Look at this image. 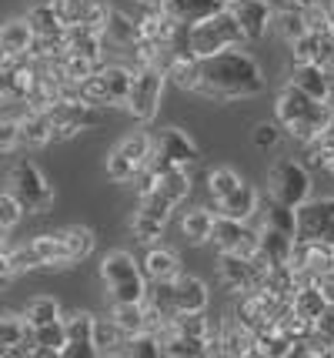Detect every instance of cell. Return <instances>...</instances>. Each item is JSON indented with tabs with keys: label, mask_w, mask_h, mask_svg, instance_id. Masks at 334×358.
Here are the masks:
<instances>
[{
	"label": "cell",
	"mask_w": 334,
	"mask_h": 358,
	"mask_svg": "<svg viewBox=\"0 0 334 358\" xmlns=\"http://www.w3.org/2000/svg\"><path fill=\"white\" fill-rule=\"evenodd\" d=\"M128 355L130 358H160V342L151 331H137L128 338Z\"/></svg>",
	"instance_id": "cell-49"
},
{
	"label": "cell",
	"mask_w": 334,
	"mask_h": 358,
	"mask_svg": "<svg viewBox=\"0 0 334 358\" xmlns=\"http://www.w3.org/2000/svg\"><path fill=\"white\" fill-rule=\"evenodd\" d=\"M20 61H24L20 54L7 50V47H0V71H7V67H14V64H20Z\"/></svg>",
	"instance_id": "cell-56"
},
{
	"label": "cell",
	"mask_w": 334,
	"mask_h": 358,
	"mask_svg": "<svg viewBox=\"0 0 334 358\" xmlns=\"http://www.w3.org/2000/svg\"><path fill=\"white\" fill-rule=\"evenodd\" d=\"M221 3H231V0H221Z\"/></svg>",
	"instance_id": "cell-61"
},
{
	"label": "cell",
	"mask_w": 334,
	"mask_h": 358,
	"mask_svg": "<svg viewBox=\"0 0 334 358\" xmlns=\"http://www.w3.org/2000/svg\"><path fill=\"white\" fill-rule=\"evenodd\" d=\"M287 308H291V298H278L274 292H268V288H255V292L238 295V308H234V315H238L248 328L261 331V328L278 325Z\"/></svg>",
	"instance_id": "cell-10"
},
{
	"label": "cell",
	"mask_w": 334,
	"mask_h": 358,
	"mask_svg": "<svg viewBox=\"0 0 334 358\" xmlns=\"http://www.w3.org/2000/svg\"><path fill=\"white\" fill-rule=\"evenodd\" d=\"M244 178H241L238 171H231V168H211L207 171V194H211V201H218V198H224L227 191H234V187L241 185Z\"/></svg>",
	"instance_id": "cell-44"
},
{
	"label": "cell",
	"mask_w": 334,
	"mask_h": 358,
	"mask_svg": "<svg viewBox=\"0 0 334 358\" xmlns=\"http://www.w3.org/2000/svg\"><path fill=\"white\" fill-rule=\"evenodd\" d=\"M61 238H64L67 251H70V262L77 265V262H84L91 251H94V231L91 228H84V224H70V228H64L61 231Z\"/></svg>",
	"instance_id": "cell-41"
},
{
	"label": "cell",
	"mask_w": 334,
	"mask_h": 358,
	"mask_svg": "<svg viewBox=\"0 0 334 358\" xmlns=\"http://www.w3.org/2000/svg\"><path fill=\"white\" fill-rule=\"evenodd\" d=\"M31 41H33V31H31V24H27V17H14V20L0 24V47H7V50L20 54V57H27Z\"/></svg>",
	"instance_id": "cell-37"
},
{
	"label": "cell",
	"mask_w": 334,
	"mask_h": 358,
	"mask_svg": "<svg viewBox=\"0 0 334 358\" xmlns=\"http://www.w3.org/2000/svg\"><path fill=\"white\" fill-rule=\"evenodd\" d=\"M134 80V67L124 64H100L91 78H84L77 84V101L91 104V108H117L124 104V97L130 91Z\"/></svg>",
	"instance_id": "cell-4"
},
{
	"label": "cell",
	"mask_w": 334,
	"mask_h": 358,
	"mask_svg": "<svg viewBox=\"0 0 334 358\" xmlns=\"http://www.w3.org/2000/svg\"><path fill=\"white\" fill-rule=\"evenodd\" d=\"M251 141H255V148H261V151H271L281 141V124L278 121H261V124H255Z\"/></svg>",
	"instance_id": "cell-52"
},
{
	"label": "cell",
	"mask_w": 334,
	"mask_h": 358,
	"mask_svg": "<svg viewBox=\"0 0 334 358\" xmlns=\"http://www.w3.org/2000/svg\"><path fill=\"white\" fill-rule=\"evenodd\" d=\"M301 17H304V34H314V37L334 34L331 17H328V7H324V0H321V3H311V7H304Z\"/></svg>",
	"instance_id": "cell-45"
},
{
	"label": "cell",
	"mask_w": 334,
	"mask_h": 358,
	"mask_svg": "<svg viewBox=\"0 0 334 358\" xmlns=\"http://www.w3.org/2000/svg\"><path fill=\"white\" fill-rule=\"evenodd\" d=\"M164 78H167V84L171 87H177V91H194L197 87V78H201V57L197 54H191L188 47H181V50H167V57H164Z\"/></svg>",
	"instance_id": "cell-19"
},
{
	"label": "cell",
	"mask_w": 334,
	"mask_h": 358,
	"mask_svg": "<svg viewBox=\"0 0 334 358\" xmlns=\"http://www.w3.org/2000/svg\"><path fill=\"white\" fill-rule=\"evenodd\" d=\"M171 288H174V308L177 312H204L207 308V285L204 278H197V275H177L171 281Z\"/></svg>",
	"instance_id": "cell-26"
},
{
	"label": "cell",
	"mask_w": 334,
	"mask_h": 358,
	"mask_svg": "<svg viewBox=\"0 0 334 358\" xmlns=\"http://www.w3.org/2000/svg\"><path fill=\"white\" fill-rule=\"evenodd\" d=\"M20 215H24L20 201H17L10 191H3V194H0V231H14Z\"/></svg>",
	"instance_id": "cell-51"
},
{
	"label": "cell",
	"mask_w": 334,
	"mask_h": 358,
	"mask_svg": "<svg viewBox=\"0 0 334 358\" xmlns=\"http://www.w3.org/2000/svg\"><path fill=\"white\" fill-rule=\"evenodd\" d=\"M241 44H248V41H244L238 20L231 17L227 7L184 27V47L191 54H197V57H211V54H221L227 47H241Z\"/></svg>",
	"instance_id": "cell-3"
},
{
	"label": "cell",
	"mask_w": 334,
	"mask_h": 358,
	"mask_svg": "<svg viewBox=\"0 0 334 358\" xmlns=\"http://www.w3.org/2000/svg\"><path fill=\"white\" fill-rule=\"evenodd\" d=\"M314 331H321V335H328L334 342V305H328L324 312L314 318Z\"/></svg>",
	"instance_id": "cell-54"
},
{
	"label": "cell",
	"mask_w": 334,
	"mask_h": 358,
	"mask_svg": "<svg viewBox=\"0 0 334 358\" xmlns=\"http://www.w3.org/2000/svg\"><path fill=\"white\" fill-rule=\"evenodd\" d=\"M274 117H278L284 134H291L294 141L304 144V141H311L318 131H324L334 121V104L304 94L301 87H294L287 80L284 87L278 91V97H274Z\"/></svg>",
	"instance_id": "cell-2"
},
{
	"label": "cell",
	"mask_w": 334,
	"mask_h": 358,
	"mask_svg": "<svg viewBox=\"0 0 334 358\" xmlns=\"http://www.w3.org/2000/svg\"><path fill=\"white\" fill-rule=\"evenodd\" d=\"M167 87L164 78V67L160 64H147V67H134V80H130V91L124 97V108L134 121H154V114L160 108V94Z\"/></svg>",
	"instance_id": "cell-8"
},
{
	"label": "cell",
	"mask_w": 334,
	"mask_h": 358,
	"mask_svg": "<svg viewBox=\"0 0 334 358\" xmlns=\"http://www.w3.org/2000/svg\"><path fill=\"white\" fill-rule=\"evenodd\" d=\"M211 245L218 251H234V255H255L257 251V231L248 228V221L238 218H214V231H211Z\"/></svg>",
	"instance_id": "cell-17"
},
{
	"label": "cell",
	"mask_w": 334,
	"mask_h": 358,
	"mask_svg": "<svg viewBox=\"0 0 334 358\" xmlns=\"http://www.w3.org/2000/svg\"><path fill=\"white\" fill-rule=\"evenodd\" d=\"M154 168H194L201 161V151L191 141L188 131L181 127H164L160 134L151 138V157H147Z\"/></svg>",
	"instance_id": "cell-9"
},
{
	"label": "cell",
	"mask_w": 334,
	"mask_h": 358,
	"mask_svg": "<svg viewBox=\"0 0 334 358\" xmlns=\"http://www.w3.org/2000/svg\"><path fill=\"white\" fill-rule=\"evenodd\" d=\"M331 104H334V84H331Z\"/></svg>",
	"instance_id": "cell-60"
},
{
	"label": "cell",
	"mask_w": 334,
	"mask_h": 358,
	"mask_svg": "<svg viewBox=\"0 0 334 358\" xmlns=\"http://www.w3.org/2000/svg\"><path fill=\"white\" fill-rule=\"evenodd\" d=\"M171 325H174V331H181V335H191V338H204V331H207V315H204V312H174Z\"/></svg>",
	"instance_id": "cell-48"
},
{
	"label": "cell",
	"mask_w": 334,
	"mask_h": 358,
	"mask_svg": "<svg viewBox=\"0 0 334 358\" xmlns=\"http://www.w3.org/2000/svg\"><path fill=\"white\" fill-rule=\"evenodd\" d=\"M287 265L294 271L298 281H318L324 271L334 268V248L321 245V241H308V238H294V248Z\"/></svg>",
	"instance_id": "cell-15"
},
{
	"label": "cell",
	"mask_w": 334,
	"mask_h": 358,
	"mask_svg": "<svg viewBox=\"0 0 334 358\" xmlns=\"http://www.w3.org/2000/svg\"><path fill=\"white\" fill-rule=\"evenodd\" d=\"M298 238L334 248V198H308L298 208Z\"/></svg>",
	"instance_id": "cell-13"
},
{
	"label": "cell",
	"mask_w": 334,
	"mask_h": 358,
	"mask_svg": "<svg viewBox=\"0 0 334 358\" xmlns=\"http://www.w3.org/2000/svg\"><path fill=\"white\" fill-rule=\"evenodd\" d=\"M160 3H164L181 24H194V20L218 14V10L224 7L221 0H160Z\"/></svg>",
	"instance_id": "cell-36"
},
{
	"label": "cell",
	"mask_w": 334,
	"mask_h": 358,
	"mask_svg": "<svg viewBox=\"0 0 334 358\" xmlns=\"http://www.w3.org/2000/svg\"><path fill=\"white\" fill-rule=\"evenodd\" d=\"M324 171H328V174H331V178H334V161H331V164H328V168H324Z\"/></svg>",
	"instance_id": "cell-59"
},
{
	"label": "cell",
	"mask_w": 334,
	"mask_h": 358,
	"mask_svg": "<svg viewBox=\"0 0 334 358\" xmlns=\"http://www.w3.org/2000/svg\"><path fill=\"white\" fill-rule=\"evenodd\" d=\"M214 204V215H221V218H238V221H251L257 215V204H261V198H257V191L248 181H241L234 191H227L224 198H218Z\"/></svg>",
	"instance_id": "cell-22"
},
{
	"label": "cell",
	"mask_w": 334,
	"mask_h": 358,
	"mask_svg": "<svg viewBox=\"0 0 334 358\" xmlns=\"http://www.w3.org/2000/svg\"><path fill=\"white\" fill-rule=\"evenodd\" d=\"M100 278L107 285L111 301H144L147 298V278L141 262L130 251H111L100 265Z\"/></svg>",
	"instance_id": "cell-7"
},
{
	"label": "cell",
	"mask_w": 334,
	"mask_h": 358,
	"mask_svg": "<svg viewBox=\"0 0 334 358\" xmlns=\"http://www.w3.org/2000/svg\"><path fill=\"white\" fill-rule=\"evenodd\" d=\"M141 271H144V278H147V285L151 281H174L181 275V255L151 245L147 255L141 258Z\"/></svg>",
	"instance_id": "cell-27"
},
{
	"label": "cell",
	"mask_w": 334,
	"mask_h": 358,
	"mask_svg": "<svg viewBox=\"0 0 334 358\" xmlns=\"http://www.w3.org/2000/svg\"><path fill=\"white\" fill-rule=\"evenodd\" d=\"M264 87L268 80H264L261 64L238 47H227L221 54L201 57V78H197L194 94L218 101V104H231V101H251Z\"/></svg>",
	"instance_id": "cell-1"
},
{
	"label": "cell",
	"mask_w": 334,
	"mask_h": 358,
	"mask_svg": "<svg viewBox=\"0 0 334 358\" xmlns=\"http://www.w3.org/2000/svg\"><path fill=\"white\" fill-rule=\"evenodd\" d=\"M318 288H321V295H324V301L334 305V268L331 271H324V275L318 278Z\"/></svg>",
	"instance_id": "cell-55"
},
{
	"label": "cell",
	"mask_w": 334,
	"mask_h": 358,
	"mask_svg": "<svg viewBox=\"0 0 334 358\" xmlns=\"http://www.w3.org/2000/svg\"><path fill=\"white\" fill-rule=\"evenodd\" d=\"M271 27L281 34V41H298L304 34V17L298 7H291V3H274V17H271Z\"/></svg>",
	"instance_id": "cell-38"
},
{
	"label": "cell",
	"mask_w": 334,
	"mask_h": 358,
	"mask_svg": "<svg viewBox=\"0 0 334 358\" xmlns=\"http://www.w3.org/2000/svg\"><path fill=\"white\" fill-rule=\"evenodd\" d=\"M268 198L301 208L308 198H314V174L298 157H278L268 168Z\"/></svg>",
	"instance_id": "cell-6"
},
{
	"label": "cell",
	"mask_w": 334,
	"mask_h": 358,
	"mask_svg": "<svg viewBox=\"0 0 334 358\" xmlns=\"http://www.w3.org/2000/svg\"><path fill=\"white\" fill-rule=\"evenodd\" d=\"M54 141V124L47 110H24L17 117V144L24 148H47Z\"/></svg>",
	"instance_id": "cell-24"
},
{
	"label": "cell",
	"mask_w": 334,
	"mask_h": 358,
	"mask_svg": "<svg viewBox=\"0 0 334 358\" xmlns=\"http://www.w3.org/2000/svg\"><path fill=\"white\" fill-rule=\"evenodd\" d=\"M224 7L238 20L244 41H261V37L271 31L274 0H231V3H224Z\"/></svg>",
	"instance_id": "cell-16"
},
{
	"label": "cell",
	"mask_w": 334,
	"mask_h": 358,
	"mask_svg": "<svg viewBox=\"0 0 334 358\" xmlns=\"http://www.w3.org/2000/svg\"><path fill=\"white\" fill-rule=\"evenodd\" d=\"M7 185H10L7 191L20 201V208H24L27 215H47L50 208H54V187H50L44 171L33 164L31 157H17Z\"/></svg>",
	"instance_id": "cell-5"
},
{
	"label": "cell",
	"mask_w": 334,
	"mask_h": 358,
	"mask_svg": "<svg viewBox=\"0 0 334 358\" xmlns=\"http://www.w3.org/2000/svg\"><path fill=\"white\" fill-rule=\"evenodd\" d=\"M221 348L231 358H251L257 355V331L248 328L238 315L234 318H221Z\"/></svg>",
	"instance_id": "cell-23"
},
{
	"label": "cell",
	"mask_w": 334,
	"mask_h": 358,
	"mask_svg": "<svg viewBox=\"0 0 334 358\" xmlns=\"http://www.w3.org/2000/svg\"><path fill=\"white\" fill-rule=\"evenodd\" d=\"M174 208H177V204H171L164 194H158V191H147V194H141V208H137V211H144L147 218L160 221V224H167V221H171V215H174Z\"/></svg>",
	"instance_id": "cell-47"
},
{
	"label": "cell",
	"mask_w": 334,
	"mask_h": 358,
	"mask_svg": "<svg viewBox=\"0 0 334 358\" xmlns=\"http://www.w3.org/2000/svg\"><path fill=\"white\" fill-rule=\"evenodd\" d=\"M64 41H67V54H80V57H91V61H100L104 57V31L97 27H87V24H70L64 27Z\"/></svg>",
	"instance_id": "cell-25"
},
{
	"label": "cell",
	"mask_w": 334,
	"mask_h": 358,
	"mask_svg": "<svg viewBox=\"0 0 334 358\" xmlns=\"http://www.w3.org/2000/svg\"><path fill=\"white\" fill-rule=\"evenodd\" d=\"M64 358H97L94 348V315L91 312H70L64 315Z\"/></svg>",
	"instance_id": "cell-18"
},
{
	"label": "cell",
	"mask_w": 334,
	"mask_h": 358,
	"mask_svg": "<svg viewBox=\"0 0 334 358\" xmlns=\"http://www.w3.org/2000/svg\"><path fill=\"white\" fill-rule=\"evenodd\" d=\"M167 50L171 47L158 44V41H151V37H137L134 44H130V54H134V67H147V64H164L167 57Z\"/></svg>",
	"instance_id": "cell-43"
},
{
	"label": "cell",
	"mask_w": 334,
	"mask_h": 358,
	"mask_svg": "<svg viewBox=\"0 0 334 358\" xmlns=\"http://www.w3.org/2000/svg\"><path fill=\"white\" fill-rule=\"evenodd\" d=\"M291 84L318 101H331V78L321 64H291Z\"/></svg>",
	"instance_id": "cell-28"
},
{
	"label": "cell",
	"mask_w": 334,
	"mask_h": 358,
	"mask_svg": "<svg viewBox=\"0 0 334 358\" xmlns=\"http://www.w3.org/2000/svg\"><path fill=\"white\" fill-rule=\"evenodd\" d=\"M47 117H50V124H54V141L77 138L84 127H91V124L100 121L97 108L84 104V101H77V97H61L57 104H50Z\"/></svg>",
	"instance_id": "cell-12"
},
{
	"label": "cell",
	"mask_w": 334,
	"mask_h": 358,
	"mask_svg": "<svg viewBox=\"0 0 334 358\" xmlns=\"http://www.w3.org/2000/svg\"><path fill=\"white\" fill-rule=\"evenodd\" d=\"M324 7H328V17H331V27H334V0H328Z\"/></svg>",
	"instance_id": "cell-58"
},
{
	"label": "cell",
	"mask_w": 334,
	"mask_h": 358,
	"mask_svg": "<svg viewBox=\"0 0 334 358\" xmlns=\"http://www.w3.org/2000/svg\"><path fill=\"white\" fill-rule=\"evenodd\" d=\"M147 157H151V134H144V131L128 134V138L107 155V178L117 181V185H130L134 174L144 168Z\"/></svg>",
	"instance_id": "cell-11"
},
{
	"label": "cell",
	"mask_w": 334,
	"mask_h": 358,
	"mask_svg": "<svg viewBox=\"0 0 334 358\" xmlns=\"http://www.w3.org/2000/svg\"><path fill=\"white\" fill-rule=\"evenodd\" d=\"M328 308V301L321 295L318 281H298L294 285V292H291V312L308 318V322H314L321 312Z\"/></svg>",
	"instance_id": "cell-33"
},
{
	"label": "cell",
	"mask_w": 334,
	"mask_h": 358,
	"mask_svg": "<svg viewBox=\"0 0 334 358\" xmlns=\"http://www.w3.org/2000/svg\"><path fill=\"white\" fill-rule=\"evenodd\" d=\"M104 37L117 47H130L141 37V24H137V17L130 14V10L111 7V10H107V24H104Z\"/></svg>",
	"instance_id": "cell-31"
},
{
	"label": "cell",
	"mask_w": 334,
	"mask_h": 358,
	"mask_svg": "<svg viewBox=\"0 0 334 358\" xmlns=\"http://www.w3.org/2000/svg\"><path fill=\"white\" fill-rule=\"evenodd\" d=\"M111 318L128 335H137V331H144V301H114Z\"/></svg>",
	"instance_id": "cell-42"
},
{
	"label": "cell",
	"mask_w": 334,
	"mask_h": 358,
	"mask_svg": "<svg viewBox=\"0 0 334 358\" xmlns=\"http://www.w3.org/2000/svg\"><path fill=\"white\" fill-rule=\"evenodd\" d=\"M137 24H141L144 37H151V41H158V44H164V47H174L177 34L188 27V24H181L164 3H158V7H151L147 14H141L137 17Z\"/></svg>",
	"instance_id": "cell-21"
},
{
	"label": "cell",
	"mask_w": 334,
	"mask_h": 358,
	"mask_svg": "<svg viewBox=\"0 0 334 358\" xmlns=\"http://www.w3.org/2000/svg\"><path fill=\"white\" fill-rule=\"evenodd\" d=\"M97 67H100V61L80 57V54H64V78H67V80H74V84H80L84 78H91Z\"/></svg>",
	"instance_id": "cell-50"
},
{
	"label": "cell",
	"mask_w": 334,
	"mask_h": 358,
	"mask_svg": "<svg viewBox=\"0 0 334 358\" xmlns=\"http://www.w3.org/2000/svg\"><path fill=\"white\" fill-rule=\"evenodd\" d=\"M128 331L114 322L111 315L107 318H94V348L97 355H128Z\"/></svg>",
	"instance_id": "cell-32"
},
{
	"label": "cell",
	"mask_w": 334,
	"mask_h": 358,
	"mask_svg": "<svg viewBox=\"0 0 334 358\" xmlns=\"http://www.w3.org/2000/svg\"><path fill=\"white\" fill-rule=\"evenodd\" d=\"M291 7H298V10H304V7H311V3H321V0H287Z\"/></svg>",
	"instance_id": "cell-57"
},
{
	"label": "cell",
	"mask_w": 334,
	"mask_h": 358,
	"mask_svg": "<svg viewBox=\"0 0 334 358\" xmlns=\"http://www.w3.org/2000/svg\"><path fill=\"white\" fill-rule=\"evenodd\" d=\"M10 148H17V121L14 117H0V151L7 155Z\"/></svg>",
	"instance_id": "cell-53"
},
{
	"label": "cell",
	"mask_w": 334,
	"mask_h": 358,
	"mask_svg": "<svg viewBox=\"0 0 334 358\" xmlns=\"http://www.w3.org/2000/svg\"><path fill=\"white\" fill-rule=\"evenodd\" d=\"M164 228H167V224L147 218L144 211H137V215H134V221H130V231H134V238H137L141 245H147V248H151V245H158L160 238H164Z\"/></svg>",
	"instance_id": "cell-46"
},
{
	"label": "cell",
	"mask_w": 334,
	"mask_h": 358,
	"mask_svg": "<svg viewBox=\"0 0 334 358\" xmlns=\"http://www.w3.org/2000/svg\"><path fill=\"white\" fill-rule=\"evenodd\" d=\"M291 345L294 342L278 325L257 331V355H264V358H291Z\"/></svg>",
	"instance_id": "cell-40"
},
{
	"label": "cell",
	"mask_w": 334,
	"mask_h": 358,
	"mask_svg": "<svg viewBox=\"0 0 334 358\" xmlns=\"http://www.w3.org/2000/svg\"><path fill=\"white\" fill-rule=\"evenodd\" d=\"M214 208H204V204H197L191 211H184V218H181V231L184 238L191 241V245H207L211 241V231H214Z\"/></svg>",
	"instance_id": "cell-34"
},
{
	"label": "cell",
	"mask_w": 334,
	"mask_h": 358,
	"mask_svg": "<svg viewBox=\"0 0 334 358\" xmlns=\"http://www.w3.org/2000/svg\"><path fill=\"white\" fill-rule=\"evenodd\" d=\"M27 24L33 34H61L64 31V20L57 17L50 0H27Z\"/></svg>",
	"instance_id": "cell-35"
},
{
	"label": "cell",
	"mask_w": 334,
	"mask_h": 358,
	"mask_svg": "<svg viewBox=\"0 0 334 358\" xmlns=\"http://www.w3.org/2000/svg\"><path fill=\"white\" fill-rule=\"evenodd\" d=\"M31 345H33V331H31V325H27L24 312L0 315V358L31 355Z\"/></svg>",
	"instance_id": "cell-20"
},
{
	"label": "cell",
	"mask_w": 334,
	"mask_h": 358,
	"mask_svg": "<svg viewBox=\"0 0 334 358\" xmlns=\"http://www.w3.org/2000/svg\"><path fill=\"white\" fill-rule=\"evenodd\" d=\"M24 318H27V325L31 328H40V325H50V322H61L64 312H61V301L50 295H37L27 301V308H24Z\"/></svg>",
	"instance_id": "cell-39"
},
{
	"label": "cell",
	"mask_w": 334,
	"mask_h": 358,
	"mask_svg": "<svg viewBox=\"0 0 334 358\" xmlns=\"http://www.w3.org/2000/svg\"><path fill=\"white\" fill-rule=\"evenodd\" d=\"M218 278H221L227 295H244L261 288V271H257L251 255H234V251H221L218 255Z\"/></svg>",
	"instance_id": "cell-14"
},
{
	"label": "cell",
	"mask_w": 334,
	"mask_h": 358,
	"mask_svg": "<svg viewBox=\"0 0 334 358\" xmlns=\"http://www.w3.org/2000/svg\"><path fill=\"white\" fill-rule=\"evenodd\" d=\"M331 161H334V121L324 131H318L311 141H304V151H301V164L311 174L324 171Z\"/></svg>",
	"instance_id": "cell-29"
},
{
	"label": "cell",
	"mask_w": 334,
	"mask_h": 358,
	"mask_svg": "<svg viewBox=\"0 0 334 358\" xmlns=\"http://www.w3.org/2000/svg\"><path fill=\"white\" fill-rule=\"evenodd\" d=\"M151 191L164 194L171 204H181L191 194V168H158Z\"/></svg>",
	"instance_id": "cell-30"
},
{
	"label": "cell",
	"mask_w": 334,
	"mask_h": 358,
	"mask_svg": "<svg viewBox=\"0 0 334 358\" xmlns=\"http://www.w3.org/2000/svg\"><path fill=\"white\" fill-rule=\"evenodd\" d=\"M0 157H3V151H0Z\"/></svg>",
	"instance_id": "cell-62"
}]
</instances>
